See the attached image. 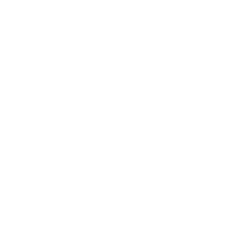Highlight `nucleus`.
I'll list each match as a JSON object with an SVG mask.
<instances>
[]
</instances>
